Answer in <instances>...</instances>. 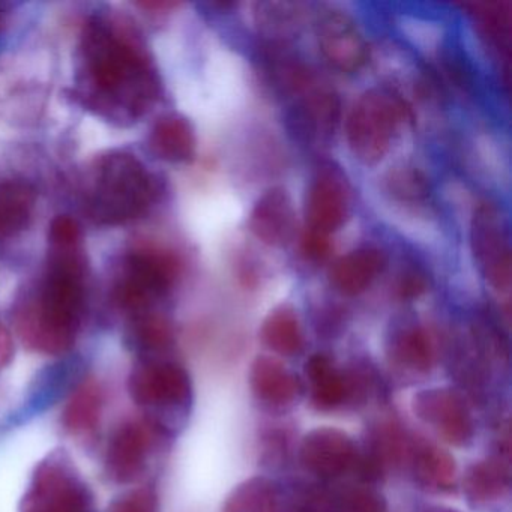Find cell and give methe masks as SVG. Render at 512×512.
<instances>
[{
    "mask_svg": "<svg viewBox=\"0 0 512 512\" xmlns=\"http://www.w3.org/2000/svg\"><path fill=\"white\" fill-rule=\"evenodd\" d=\"M254 19L263 34L271 38H289L302 25V11L299 5L265 2L254 7Z\"/></svg>",
    "mask_w": 512,
    "mask_h": 512,
    "instance_id": "83f0119b",
    "label": "cell"
},
{
    "mask_svg": "<svg viewBox=\"0 0 512 512\" xmlns=\"http://www.w3.org/2000/svg\"><path fill=\"white\" fill-rule=\"evenodd\" d=\"M292 122L296 133L308 142L326 143L337 130L340 121V101L334 92L311 80L296 92Z\"/></svg>",
    "mask_w": 512,
    "mask_h": 512,
    "instance_id": "9a60e30c",
    "label": "cell"
},
{
    "mask_svg": "<svg viewBox=\"0 0 512 512\" xmlns=\"http://www.w3.org/2000/svg\"><path fill=\"white\" fill-rule=\"evenodd\" d=\"M73 95L116 127L142 121L161 100L163 80L142 32L118 11L88 17L77 44Z\"/></svg>",
    "mask_w": 512,
    "mask_h": 512,
    "instance_id": "6da1fadb",
    "label": "cell"
},
{
    "mask_svg": "<svg viewBox=\"0 0 512 512\" xmlns=\"http://www.w3.org/2000/svg\"><path fill=\"white\" fill-rule=\"evenodd\" d=\"M386 256L377 248H359L340 257L329 271L332 286L346 296L361 295L386 268Z\"/></svg>",
    "mask_w": 512,
    "mask_h": 512,
    "instance_id": "7402d4cb",
    "label": "cell"
},
{
    "mask_svg": "<svg viewBox=\"0 0 512 512\" xmlns=\"http://www.w3.org/2000/svg\"><path fill=\"white\" fill-rule=\"evenodd\" d=\"M109 512H160V496L154 485H142L113 500Z\"/></svg>",
    "mask_w": 512,
    "mask_h": 512,
    "instance_id": "1f68e13d",
    "label": "cell"
},
{
    "mask_svg": "<svg viewBox=\"0 0 512 512\" xmlns=\"http://www.w3.org/2000/svg\"><path fill=\"white\" fill-rule=\"evenodd\" d=\"M428 283L424 275L416 271H409L398 281V295L403 299L419 298L422 293L427 292Z\"/></svg>",
    "mask_w": 512,
    "mask_h": 512,
    "instance_id": "e575fe53",
    "label": "cell"
},
{
    "mask_svg": "<svg viewBox=\"0 0 512 512\" xmlns=\"http://www.w3.org/2000/svg\"><path fill=\"white\" fill-rule=\"evenodd\" d=\"M160 196V182L128 151H109L92 161L83 178L82 200L98 226H124L148 214Z\"/></svg>",
    "mask_w": 512,
    "mask_h": 512,
    "instance_id": "3957f363",
    "label": "cell"
},
{
    "mask_svg": "<svg viewBox=\"0 0 512 512\" xmlns=\"http://www.w3.org/2000/svg\"><path fill=\"white\" fill-rule=\"evenodd\" d=\"M301 250L311 262H325L331 256L332 244L328 235L307 229L302 236Z\"/></svg>",
    "mask_w": 512,
    "mask_h": 512,
    "instance_id": "d6a6232c",
    "label": "cell"
},
{
    "mask_svg": "<svg viewBox=\"0 0 512 512\" xmlns=\"http://www.w3.org/2000/svg\"><path fill=\"white\" fill-rule=\"evenodd\" d=\"M476 23L481 26L485 37L496 44L497 47H508L509 28H511V19H509L508 5L505 4H485L478 5L475 11Z\"/></svg>",
    "mask_w": 512,
    "mask_h": 512,
    "instance_id": "f546056e",
    "label": "cell"
},
{
    "mask_svg": "<svg viewBox=\"0 0 512 512\" xmlns=\"http://www.w3.org/2000/svg\"><path fill=\"white\" fill-rule=\"evenodd\" d=\"M179 4L175 2H139L136 7L142 8L143 11H148L149 14H166L172 11L173 8L178 7Z\"/></svg>",
    "mask_w": 512,
    "mask_h": 512,
    "instance_id": "8d00e7d4",
    "label": "cell"
},
{
    "mask_svg": "<svg viewBox=\"0 0 512 512\" xmlns=\"http://www.w3.org/2000/svg\"><path fill=\"white\" fill-rule=\"evenodd\" d=\"M427 512H460L458 509L446 508V506H437V508L428 509Z\"/></svg>",
    "mask_w": 512,
    "mask_h": 512,
    "instance_id": "f35d334b",
    "label": "cell"
},
{
    "mask_svg": "<svg viewBox=\"0 0 512 512\" xmlns=\"http://www.w3.org/2000/svg\"><path fill=\"white\" fill-rule=\"evenodd\" d=\"M511 487L509 457L494 455L476 461L464 473L463 488L467 499L478 506L499 502Z\"/></svg>",
    "mask_w": 512,
    "mask_h": 512,
    "instance_id": "d4e9b609",
    "label": "cell"
},
{
    "mask_svg": "<svg viewBox=\"0 0 512 512\" xmlns=\"http://www.w3.org/2000/svg\"><path fill=\"white\" fill-rule=\"evenodd\" d=\"M386 509L385 497L368 485L346 487L331 499V512H386Z\"/></svg>",
    "mask_w": 512,
    "mask_h": 512,
    "instance_id": "f1b7e54d",
    "label": "cell"
},
{
    "mask_svg": "<svg viewBox=\"0 0 512 512\" xmlns=\"http://www.w3.org/2000/svg\"><path fill=\"white\" fill-rule=\"evenodd\" d=\"M358 448L346 431L320 427L310 431L299 446V461L305 470L332 479L355 467Z\"/></svg>",
    "mask_w": 512,
    "mask_h": 512,
    "instance_id": "7c38bea8",
    "label": "cell"
},
{
    "mask_svg": "<svg viewBox=\"0 0 512 512\" xmlns=\"http://www.w3.org/2000/svg\"><path fill=\"white\" fill-rule=\"evenodd\" d=\"M5 25H7V11L4 5L0 4V35L4 34Z\"/></svg>",
    "mask_w": 512,
    "mask_h": 512,
    "instance_id": "74e56055",
    "label": "cell"
},
{
    "mask_svg": "<svg viewBox=\"0 0 512 512\" xmlns=\"http://www.w3.org/2000/svg\"><path fill=\"white\" fill-rule=\"evenodd\" d=\"M88 280L82 229L70 215H58L49 226L43 274L14 305V328L29 350L65 355L73 349L88 310Z\"/></svg>",
    "mask_w": 512,
    "mask_h": 512,
    "instance_id": "7a4b0ae2",
    "label": "cell"
},
{
    "mask_svg": "<svg viewBox=\"0 0 512 512\" xmlns=\"http://www.w3.org/2000/svg\"><path fill=\"white\" fill-rule=\"evenodd\" d=\"M415 415L449 445L466 448L475 439V419L469 401L448 386L424 389L413 397Z\"/></svg>",
    "mask_w": 512,
    "mask_h": 512,
    "instance_id": "8fae6325",
    "label": "cell"
},
{
    "mask_svg": "<svg viewBox=\"0 0 512 512\" xmlns=\"http://www.w3.org/2000/svg\"><path fill=\"white\" fill-rule=\"evenodd\" d=\"M251 232L269 247H287L296 235V214L287 190L274 187L266 191L250 214Z\"/></svg>",
    "mask_w": 512,
    "mask_h": 512,
    "instance_id": "2e32d148",
    "label": "cell"
},
{
    "mask_svg": "<svg viewBox=\"0 0 512 512\" xmlns=\"http://www.w3.org/2000/svg\"><path fill=\"white\" fill-rule=\"evenodd\" d=\"M349 211V185L337 170L323 167L308 191L307 229L329 236L346 223Z\"/></svg>",
    "mask_w": 512,
    "mask_h": 512,
    "instance_id": "5bb4252c",
    "label": "cell"
},
{
    "mask_svg": "<svg viewBox=\"0 0 512 512\" xmlns=\"http://www.w3.org/2000/svg\"><path fill=\"white\" fill-rule=\"evenodd\" d=\"M409 118L403 100L383 89H371L356 101L346 124L350 151L367 166L388 154L398 128Z\"/></svg>",
    "mask_w": 512,
    "mask_h": 512,
    "instance_id": "8992f818",
    "label": "cell"
},
{
    "mask_svg": "<svg viewBox=\"0 0 512 512\" xmlns=\"http://www.w3.org/2000/svg\"><path fill=\"white\" fill-rule=\"evenodd\" d=\"M128 392L145 418L170 434L176 419L187 415L193 403L190 373L172 359H139L128 377Z\"/></svg>",
    "mask_w": 512,
    "mask_h": 512,
    "instance_id": "5b68a950",
    "label": "cell"
},
{
    "mask_svg": "<svg viewBox=\"0 0 512 512\" xmlns=\"http://www.w3.org/2000/svg\"><path fill=\"white\" fill-rule=\"evenodd\" d=\"M280 493L277 484L254 476L233 488L224 502L223 512H278Z\"/></svg>",
    "mask_w": 512,
    "mask_h": 512,
    "instance_id": "4316f807",
    "label": "cell"
},
{
    "mask_svg": "<svg viewBox=\"0 0 512 512\" xmlns=\"http://www.w3.org/2000/svg\"><path fill=\"white\" fill-rule=\"evenodd\" d=\"M175 343L172 322L157 310L128 317L125 344L139 359L163 358Z\"/></svg>",
    "mask_w": 512,
    "mask_h": 512,
    "instance_id": "603a6c76",
    "label": "cell"
},
{
    "mask_svg": "<svg viewBox=\"0 0 512 512\" xmlns=\"http://www.w3.org/2000/svg\"><path fill=\"white\" fill-rule=\"evenodd\" d=\"M311 404L320 412H335L362 403L370 394V374L356 368H341L331 356L317 353L305 367Z\"/></svg>",
    "mask_w": 512,
    "mask_h": 512,
    "instance_id": "30bf717a",
    "label": "cell"
},
{
    "mask_svg": "<svg viewBox=\"0 0 512 512\" xmlns=\"http://www.w3.org/2000/svg\"><path fill=\"white\" fill-rule=\"evenodd\" d=\"M181 260L154 244H136L122 256L113 280L112 298L128 317L155 310L178 283Z\"/></svg>",
    "mask_w": 512,
    "mask_h": 512,
    "instance_id": "277c9868",
    "label": "cell"
},
{
    "mask_svg": "<svg viewBox=\"0 0 512 512\" xmlns=\"http://www.w3.org/2000/svg\"><path fill=\"white\" fill-rule=\"evenodd\" d=\"M388 188L403 202H419L428 196V181L415 167H398L389 173Z\"/></svg>",
    "mask_w": 512,
    "mask_h": 512,
    "instance_id": "4dcf8cb0",
    "label": "cell"
},
{
    "mask_svg": "<svg viewBox=\"0 0 512 512\" xmlns=\"http://www.w3.org/2000/svg\"><path fill=\"white\" fill-rule=\"evenodd\" d=\"M290 512H331V499L322 491H308L302 494Z\"/></svg>",
    "mask_w": 512,
    "mask_h": 512,
    "instance_id": "836d02e7",
    "label": "cell"
},
{
    "mask_svg": "<svg viewBox=\"0 0 512 512\" xmlns=\"http://www.w3.org/2000/svg\"><path fill=\"white\" fill-rule=\"evenodd\" d=\"M317 40L326 61L343 71H358L368 59V44L352 19L341 11L323 14L317 22Z\"/></svg>",
    "mask_w": 512,
    "mask_h": 512,
    "instance_id": "4fadbf2b",
    "label": "cell"
},
{
    "mask_svg": "<svg viewBox=\"0 0 512 512\" xmlns=\"http://www.w3.org/2000/svg\"><path fill=\"white\" fill-rule=\"evenodd\" d=\"M437 344L433 334L422 325H406L392 334L388 358L392 367L404 376H425L437 362Z\"/></svg>",
    "mask_w": 512,
    "mask_h": 512,
    "instance_id": "ac0fdd59",
    "label": "cell"
},
{
    "mask_svg": "<svg viewBox=\"0 0 512 512\" xmlns=\"http://www.w3.org/2000/svg\"><path fill=\"white\" fill-rule=\"evenodd\" d=\"M94 494L70 455L55 451L32 473L20 512H92Z\"/></svg>",
    "mask_w": 512,
    "mask_h": 512,
    "instance_id": "52a82bcc",
    "label": "cell"
},
{
    "mask_svg": "<svg viewBox=\"0 0 512 512\" xmlns=\"http://www.w3.org/2000/svg\"><path fill=\"white\" fill-rule=\"evenodd\" d=\"M260 337L265 346L278 355L296 356L305 346L301 322L290 305H280L266 316Z\"/></svg>",
    "mask_w": 512,
    "mask_h": 512,
    "instance_id": "484cf974",
    "label": "cell"
},
{
    "mask_svg": "<svg viewBox=\"0 0 512 512\" xmlns=\"http://www.w3.org/2000/svg\"><path fill=\"white\" fill-rule=\"evenodd\" d=\"M248 380L256 400L271 410L290 409L301 397V380L283 362L271 356L254 359Z\"/></svg>",
    "mask_w": 512,
    "mask_h": 512,
    "instance_id": "e0dca14e",
    "label": "cell"
},
{
    "mask_svg": "<svg viewBox=\"0 0 512 512\" xmlns=\"http://www.w3.org/2000/svg\"><path fill=\"white\" fill-rule=\"evenodd\" d=\"M416 484L430 493H451L457 487V464L445 449L413 439L409 461Z\"/></svg>",
    "mask_w": 512,
    "mask_h": 512,
    "instance_id": "ffe728a7",
    "label": "cell"
},
{
    "mask_svg": "<svg viewBox=\"0 0 512 512\" xmlns=\"http://www.w3.org/2000/svg\"><path fill=\"white\" fill-rule=\"evenodd\" d=\"M106 394L100 380L83 376L71 389L62 410V427L76 439H89L97 433L103 418Z\"/></svg>",
    "mask_w": 512,
    "mask_h": 512,
    "instance_id": "d6986e66",
    "label": "cell"
},
{
    "mask_svg": "<svg viewBox=\"0 0 512 512\" xmlns=\"http://www.w3.org/2000/svg\"><path fill=\"white\" fill-rule=\"evenodd\" d=\"M37 203V190L31 182L0 178V241L17 238L31 227Z\"/></svg>",
    "mask_w": 512,
    "mask_h": 512,
    "instance_id": "44dd1931",
    "label": "cell"
},
{
    "mask_svg": "<svg viewBox=\"0 0 512 512\" xmlns=\"http://www.w3.org/2000/svg\"><path fill=\"white\" fill-rule=\"evenodd\" d=\"M473 256L485 280L497 290L511 286V244L508 224L499 209L481 203L473 212L470 229Z\"/></svg>",
    "mask_w": 512,
    "mask_h": 512,
    "instance_id": "9c48e42d",
    "label": "cell"
},
{
    "mask_svg": "<svg viewBox=\"0 0 512 512\" xmlns=\"http://www.w3.org/2000/svg\"><path fill=\"white\" fill-rule=\"evenodd\" d=\"M169 437V431L145 416L122 422L107 443L104 455L107 478L119 485L139 481Z\"/></svg>",
    "mask_w": 512,
    "mask_h": 512,
    "instance_id": "ba28073f",
    "label": "cell"
},
{
    "mask_svg": "<svg viewBox=\"0 0 512 512\" xmlns=\"http://www.w3.org/2000/svg\"><path fill=\"white\" fill-rule=\"evenodd\" d=\"M149 149L166 163H190L196 155V134L193 125L178 113L157 119L149 133Z\"/></svg>",
    "mask_w": 512,
    "mask_h": 512,
    "instance_id": "cb8c5ba5",
    "label": "cell"
},
{
    "mask_svg": "<svg viewBox=\"0 0 512 512\" xmlns=\"http://www.w3.org/2000/svg\"><path fill=\"white\" fill-rule=\"evenodd\" d=\"M14 338L10 329L0 320V371H4L14 358Z\"/></svg>",
    "mask_w": 512,
    "mask_h": 512,
    "instance_id": "d590c367",
    "label": "cell"
}]
</instances>
